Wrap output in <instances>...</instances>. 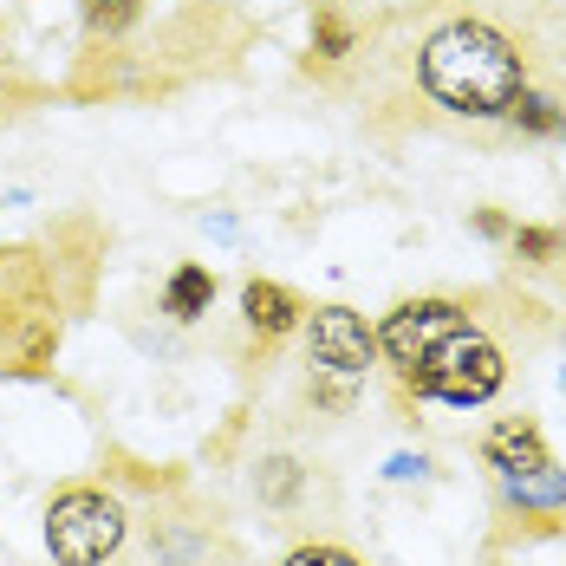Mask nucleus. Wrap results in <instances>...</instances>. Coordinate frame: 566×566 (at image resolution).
<instances>
[{
  "label": "nucleus",
  "mask_w": 566,
  "mask_h": 566,
  "mask_svg": "<svg viewBox=\"0 0 566 566\" xmlns=\"http://www.w3.org/2000/svg\"><path fill=\"white\" fill-rule=\"evenodd\" d=\"M482 462L502 469V475H514V469H534V462H554V455H547V443H541L534 423L509 417V423H495V430L482 437Z\"/></svg>",
  "instance_id": "0eeeda50"
},
{
  "label": "nucleus",
  "mask_w": 566,
  "mask_h": 566,
  "mask_svg": "<svg viewBox=\"0 0 566 566\" xmlns=\"http://www.w3.org/2000/svg\"><path fill=\"white\" fill-rule=\"evenodd\" d=\"M469 326V306L462 300H403L391 319H385V333H378V352L397 365V378L403 371H417L437 345L450 339V333H462Z\"/></svg>",
  "instance_id": "39448f33"
},
{
  "label": "nucleus",
  "mask_w": 566,
  "mask_h": 566,
  "mask_svg": "<svg viewBox=\"0 0 566 566\" xmlns=\"http://www.w3.org/2000/svg\"><path fill=\"white\" fill-rule=\"evenodd\" d=\"M254 489H261V502H274V509H286V502L300 495V462H286V455H281V462H268Z\"/></svg>",
  "instance_id": "ddd939ff"
},
{
  "label": "nucleus",
  "mask_w": 566,
  "mask_h": 566,
  "mask_svg": "<svg viewBox=\"0 0 566 566\" xmlns=\"http://www.w3.org/2000/svg\"><path fill=\"white\" fill-rule=\"evenodd\" d=\"M502 489H509V502H521V509H566V469H554V462L514 469V475H502Z\"/></svg>",
  "instance_id": "1a4fd4ad"
},
{
  "label": "nucleus",
  "mask_w": 566,
  "mask_h": 566,
  "mask_svg": "<svg viewBox=\"0 0 566 566\" xmlns=\"http://www.w3.org/2000/svg\"><path fill=\"white\" fill-rule=\"evenodd\" d=\"M502 378H509L502 345L489 339V333H475V326L450 333L417 371H403V385L417 397H443V403H462V410L469 403H489V397L502 391Z\"/></svg>",
  "instance_id": "7ed1b4c3"
},
{
  "label": "nucleus",
  "mask_w": 566,
  "mask_h": 566,
  "mask_svg": "<svg viewBox=\"0 0 566 566\" xmlns=\"http://www.w3.org/2000/svg\"><path fill=\"white\" fill-rule=\"evenodd\" d=\"M502 117H514V124H521V130H534V137H554V130H566V117L554 112L547 98H534V92H521Z\"/></svg>",
  "instance_id": "9b49d317"
},
{
  "label": "nucleus",
  "mask_w": 566,
  "mask_h": 566,
  "mask_svg": "<svg viewBox=\"0 0 566 566\" xmlns=\"http://www.w3.org/2000/svg\"><path fill=\"white\" fill-rule=\"evenodd\" d=\"M319 46H326V53H345V46H352V40H345V27L333 20V13H319Z\"/></svg>",
  "instance_id": "dca6fc26"
},
{
  "label": "nucleus",
  "mask_w": 566,
  "mask_h": 566,
  "mask_svg": "<svg viewBox=\"0 0 566 566\" xmlns=\"http://www.w3.org/2000/svg\"><path fill=\"white\" fill-rule=\"evenodd\" d=\"M137 7H144V0H85V27L112 40V33H124V27L137 20Z\"/></svg>",
  "instance_id": "f8f14e48"
},
{
  "label": "nucleus",
  "mask_w": 566,
  "mask_h": 566,
  "mask_svg": "<svg viewBox=\"0 0 566 566\" xmlns=\"http://www.w3.org/2000/svg\"><path fill=\"white\" fill-rule=\"evenodd\" d=\"M209 300H216V274L209 268H176L170 286H164V313L170 319H202Z\"/></svg>",
  "instance_id": "9d476101"
},
{
  "label": "nucleus",
  "mask_w": 566,
  "mask_h": 566,
  "mask_svg": "<svg viewBox=\"0 0 566 566\" xmlns=\"http://www.w3.org/2000/svg\"><path fill=\"white\" fill-rule=\"evenodd\" d=\"M124 509H117L105 489H59L46 502V554L59 566H105L124 547Z\"/></svg>",
  "instance_id": "20e7f679"
},
{
  "label": "nucleus",
  "mask_w": 566,
  "mask_h": 566,
  "mask_svg": "<svg viewBox=\"0 0 566 566\" xmlns=\"http://www.w3.org/2000/svg\"><path fill=\"white\" fill-rule=\"evenodd\" d=\"M241 313H248V326H254V333L281 339V333L300 326V313H306V306H300L286 286H274V281H248V286H241Z\"/></svg>",
  "instance_id": "6e6552de"
},
{
  "label": "nucleus",
  "mask_w": 566,
  "mask_h": 566,
  "mask_svg": "<svg viewBox=\"0 0 566 566\" xmlns=\"http://www.w3.org/2000/svg\"><path fill=\"white\" fill-rule=\"evenodd\" d=\"M566 248V234H554V228H514V254H527V261H554Z\"/></svg>",
  "instance_id": "4468645a"
},
{
  "label": "nucleus",
  "mask_w": 566,
  "mask_h": 566,
  "mask_svg": "<svg viewBox=\"0 0 566 566\" xmlns=\"http://www.w3.org/2000/svg\"><path fill=\"white\" fill-rule=\"evenodd\" d=\"M417 78L423 92L455 117H502L521 98V46L489 20H450L423 40L417 53Z\"/></svg>",
  "instance_id": "f257e3e1"
},
{
  "label": "nucleus",
  "mask_w": 566,
  "mask_h": 566,
  "mask_svg": "<svg viewBox=\"0 0 566 566\" xmlns=\"http://www.w3.org/2000/svg\"><path fill=\"white\" fill-rule=\"evenodd\" d=\"M286 566H365V560H352L345 547H300V554H286Z\"/></svg>",
  "instance_id": "2eb2a0df"
},
{
  "label": "nucleus",
  "mask_w": 566,
  "mask_h": 566,
  "mask_svg": "<svg viewBox=\"0 0 566 566\" xmlns=\"http://www.w3.org/2000/svg\"><path fill=\"white\" fill-rule=\"evenodd\" d=\"M306 352L319 371H339V378H358L371 358H378V333L352 313V306H319L306 319Z\"/></svg>",
  "instance_id": "423d86ee"
},
{
  "label": "nucleus",
  "mask_w": 566,
  "mask_h": 566,
  "mask_svg": "<svg viewBox=\"0 0 566 566\" xmlns=\"http://www.w3.org/2000/svg\"><path fill=\"white\" fill-rule=\"evenodd\" d=\"M59 352V293L33 248H0V371H46Z\"/></svg>",
  "instance_id": "f03ea898"
}]
</instances>
